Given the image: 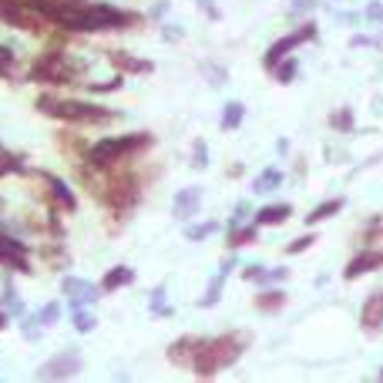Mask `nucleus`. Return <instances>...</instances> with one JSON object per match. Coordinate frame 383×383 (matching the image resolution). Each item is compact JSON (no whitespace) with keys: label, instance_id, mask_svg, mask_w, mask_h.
Returning <instances> with one entry per match:
<instances>
[{"label":"nucleus","instance_id":"39448f33","mask_svg":"<svg viewBox=\"0 0 383 383\" xmlns=\"http://www.w3.org/2000/svg\"><path fill=\"white\" fill-rule=\"evenodd\" d=\"M199 205H202V192L185 189V192H179V199H175V205H172V212H175V218H192L195 212H199Z\"/></svg>","mask_w":383,"mask_h":383},{"label":"nucleus","instance_id":"cd10ccee","mask_svg":"<svg viewBox=\"0 0 383 383\" xmlns=\"http://www.w3.org/2000/svg\"><path fill=\"white\" fill-rule=\"evenodd\" d=\"M4 319H7V316H4V313H0V326H4Z\"/></svg>","mask_w":383,"mask_h":383},{"label":"nucleus","instance_id":"9d476101","mask_svg":"<svg viewBox=\"0 0 383 383\" xmlns=\"http://www.w3.org/2000/svg\"><path fill=\"white\" fill-rule=\"evenodd\" d=\"M289 205H266V209H259V216H255V226H279L289 218Z\"/></svg>","mask_w":383,"mask_h":383},{"label":"nucleus","instance_id":"6ab92c4d","mask_svg":"<svg viewBox=\"0 0 383 383\" xmlns=\"http://www.w3.org/2000/svg\"><path fill=\"white\" fill-rule=\"evenodd\" d=\"M74 326L81 333H91V330H94V316H91V313H81V309H74Z\"/></svg>","mask_w":383,"mask_h":383},{"label":"nucleus","instance_id":"4468645a","mask_svg":"<svg viewBox=\"0 0 383 383\" xmlns=\"http://www.w3.org/2000/svg\"><path fill=\"white\" fill-rule=\"evenodd\" d=\"M340 209H343V199H333V202H326V205H319V209H313V212L306 216V222H309V226H316V222H323L326 216H336Z\"/></svg>","mask_w":383,"mask_h":383},{"label":"nucleus","instance_id":"423d86ee","mask_svg":"<svg viewBox=\"0 0 383 383\" xmlns=\"http://www.w3.org/2000/svg\"><path fill=\"white\" fill-rule=\"evenodd\" d=\"M34 77H38V81H64V77H67V67H64V61H57V57H44V61L34 64Z\"/></svg>","mask_w":383,"mask_h":383},{"label":"nucleus","instance_id":"a878e982","mask_svg":"<svg viewBox=\"0 0 383 383\" xmlns=\"http://www.w3.org/2000/svg\"><path fill=\"white\" fill-rule=\"evenodd\" d=\"M195 165H199V168L205 165V145H202V141L195 145Z\"/></svg>","mask_w":383,"mask_h":383},{"label":"nucleus","instance_id":"4be33fe9","mask_svg":"<svg viewBox=\"0 0 383 383\" xmlns=\"http://www.w3.org/2000/svg\"><path fill=\"white\" fill-rule=\"evenodd\" d=\"M255 235V229H243V232H232V249H235V245H243V243H249V239H252Z\"/></svg>","mask_w":383,"mask_h":383},{"label":"nucleus","instance_id":"aec40b11","mask_svg":"<svg viewBox=\"0 0 383 383\" xmlns=\"http://www.w3.org/2000/svg\"><path fill=\"white\" fill-rule=\"evenodd\" d=\"M272 71H276V77H279L282 84H286V81H293V77H296V64L289 61V64H282V67H279V64H276Z\"/></svg>","mask_w":383,"mask_h":383},{"label":"nucleus","instance_id":"f3484780","mask_svg":"<svg viewBox=\"0 0 383 383\" xmlns=\"http://www.w3.org/2000/svg\"><path fill=\"white\" fill-rule=\"evenodd\" d=\"M48 185H51V189H54V195H57V199H61V202L67 205V209L74 205V199H71V192H67V185H64V182H57V179H54V175H48Z\"/></svg>","mask_w":383,"mask_h":383},{"label":"nucleus","instance_id":"f03ea898","mask_svg":"<svg viewBox=\"0 0 383 383\" xmlns=\"http://www.w3.org/2000/svg\"><path fill=\"white\" fill-rule=\"evenodd\" d=\"M141 145H148V135H128V138H104V141H98V145L91 148V162H94V165H111L115 158H121V155L131 152V148H141Z\"/></svg>","mask_w":383,"mask_h":383},{"label":"nucleus","instance_id":"5701e85b","mask_svg":"<svg viewBox=\"0 0 383 383\" xmlns=\"http://www.w3.org/2000/svg\"><path fill=\"white\" fill-rule=\"evenodd\" d=\"M367 21H377V24H383V4H370V7H367Z\"/></svg>","mask_w":383,"mask_h":383},{"label":"nucleus","instance_id":"bb28decb","mask_svg":"<svg viewBox=\"0 0 383 383\" xmlns=\"http://www.w3.org/2000/svg\"><path fill=\"white\" fill-rule=\"evenodd\" d=\"M309 7H313V0H293V11H296V13L309 11Z\"/></svg>","mask_w":383,"mask_h":383},{"label":"nucleus","instance_id":"ddd939ff","mask_svg":"<svg viewBox=\"0 0 383 383\" xmlns=\"http://www.w3.org/2000/svg\"><path fill=\"white\" fill-rule=\"evenodd\" d=\"M279 182H282V172H279V168H266V172H262V175L252 182V189L262 195V192H272L276 185H279Z\"/></svg>","mask_w":383,"mask_h":383},{"label":"nucleus","instance_id":"9b49d317","mask_svg":"<svg viewBox=\"0 0 383 383\" xmlns=\"http://www.w3.org/2000/svg\"><path fill=\"white\" fill-rule=\"evenodd\" d=\"M229 269H232V259H229V262H222V272L212 279L209 293L202 296V306H216V299H218V293H222V282H226V272H229Z\"/></svg>","mask_w":383,"mask_h":383},{"label":"nucleus","instance_id":"f8f14e48","mask_svg":"<svg viewBox=\"0 0 383 383\" xmlns=\"http://www.w3.org/2000/svg\"><path fill=\"white\" fill-rule=\"evenodd\" d=\"M243 115H245L243 104H239V101H229V104H226V111H222V128H226V131L239 128V125H243Z\"/></svg>","mask_w":383,"mask_h":383},{"label":"nucleus","instance_id":"412c9836","mask_svg":"<svg viewBox=\"0 0 383 383\" xmlns=\"http://www.w3.org/2000/svg\"><path fill=\"white\" fill-rule=\"evenodd\" d=\"M279 309L282 306V296L279 293H269V296H259V309Z\"/></svg>","mask_w":383,"mask_h":383},{"label":"nucleus","instance_id":"2eb2a0df","mask_svg":"<svg viewBox=\"0 0 383 383\" xmlns=\"http://www.w3.org/2000/svg\"><path fill=\"white\" fill-rule=\"evenodd\" d=\"M131 276H135V272H131L128 266L111 269V272H108V279H104V289H118V286H128V282H131Z\"/></svg>","mask_w":383,"mask_h":383},{"label":"nucleus","instance_id":"0eeeda50","mask_svg":"<svg viewBox=\"0 0 383 383\" xmlns=\"http://www.w3.org/2000/svg\"><path fill=\"white\" fill-rule=\"evenodd\" d=\"M383 266V252H360L350 266H346V279H357L367 269H380Z\"/></svg>","mask_w":383,"mask_h":383},{"label":"nucleus","instance_id":"b1692460","mask_svg":"<svg viewBox=\"0 0 383 383\" xmlns=\"http://www.w3.org/2000/svg\"><path fill=\"white\" fill-rule=\"evenodd\" d=\"M313 245V235H303V239H296L293 245H289V252H303V249H309Z\"/></svg>","mask_w":383,"mask_h":383},{"label":"nucleus","instance_id":"a211bd4d","mask_svg":"<svg viewBox=\"0 0 383 383\" xmlns=\"http://www.w3.org/2000/svg\"><path fill=\"white\" fill-rule=\"evenodd\" d=\"M216 229H218L216 222H205V226H192V229L185 232V235H189L192 243H195V239H205V235H212V232H216Z\"/></svg>","mask_w":383,"mask_h":383},{"label":"nucleus","instance_id":"393cba45","mask_svg":"<svg viewBox=\"0 0 383 383\" xmlns=\"http://www.w3.org/2000/svg\"><path fill=\"white\" fill-rule=\"evenodd\" d=\"M57 313H61V306L54 303V306H48L44 313H40V323H54V319H57Z\"/></svg>","mask_w":383,"mask_h":383},{"label":"nucleus","instance_id":"f257e3e1","mask_svg":"<svg viewBox=\"0 0 383 383\" xmlns=\"http://www.w3.org/2000/svg\"><path fill=\"white\" fill-rule=\"evenodd\" d=\"M44 111H54V118H71V121H108L111 111H104L98 104H81V101H54V98H40Z\"/></svg>","mask_w":383,"mask_h":383},{"label":"nucleus","instance_id":"dca6fc26","mask_svg":"<svg viewBox=\"0 0 383 383\" xmlns=\"http://www.w3.org/2000/svg\"><path fill=\"white\" fill-rule=\"evenodd\" d=\"M330 125L336 128V131H350V128H353V115H350V108H343V111H333Z\"/></svg>","mask_w":383,"mask_h":383},{"label":"nucleus","instance_id":"6e6552de","mask_svg":"<svg viewBox=\"0 0 383 383\" xmlns=\"http://www.w3.org/2000/svg\"><path fill=\"white\" fill-rule=\"evenodd\" d=\"M383 323V293H373L370 299H367V306H363V330L370 333L377 330Z\"/></svg>","mask_w":383,"mask_h":383},{"label":"nucleus","instance_id":"1a4fd4ad","mask_svg":"<svg viewBox=\"0 0 383 383\" xmlns=\"http://www.w3.org/2000/svg\"><path fill=\"white\" fill-rule=\"evenodd\" d=\"M81 370V363H77L74 357H67V360H54V363H48V367H44V370H40V377H44V380H54V377H71V373H77Z\"/></svg>","mask_w":383,"mask_h":383},{"label":"nucleus","instance_id":"7ed1b4c3","mask_svg":"<svg viewBox=\"0 0 383 383\" xmlns=\"http://www.w3.org/2000/svg\"><path fill=\"white\" fill-rule=\"evenodd\" d=\"M313 34H316V27H299L296 34H289V38L276 40V44H272V48H269V51H266V61H262V64H266L269 71H272V67H276V64H279L282 57H286V54H289V51H296L299 44H306V40L313 38Z\"/></svg>","mask_w":383,"mask_h":383},{"label":"nucleus","instance_id":"20e7f679","mask_svg":"<svg viewBox=\"0 0 383 383\" xmlns=\"http://www.w3.org/2000/svg\"><path fill=\"white\" fill-rule=\"evenodd\" d=\"M61 289L71 296V309H84L98 299V289H94L91 282H81V279H64Z\"/></svg>","mask_w":383,"mask_h":383}]
</instances>
